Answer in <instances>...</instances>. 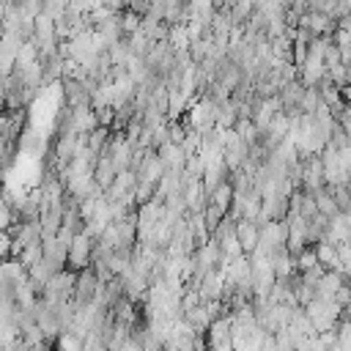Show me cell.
Here are the masks:
<instances>
[{"instance_id": "cell-1", "label": "cell", "mask_w": 351, "mask_h": 351, "mask_svg": "<svg viewBox=\"0 0 351 351\" xmlns=\"http://www.w3.org/2000/svg\"><path fill=\"white\" fill-rule=\"evenodd\" d=\"M99 277H96V271L88 266V269H82V271H77V282H74V291H71V302H74V307H82V304H90V302H96V293H99Z\"/></svg>"}, {"instance_id": "cell-2", "label": "cell", "mask_w": 351, "mask_h": 351, "mask_svg": "<svg viewBox=\"0 0 351 351\" xmlns=\"http://www.w3.org/2000/svg\"><path fill=\"white\" fill-rule=\"evenodd\" d=\"M90 252H93V239L82 230V233H74L71 244H69V258L66 263L74 266V271H82L90 266Z\"/></svg>"}, {"instance_id": "cell-3", "label": "cell", "mask_w": 351, "mask_h": 351, "mask_svg": "<svg viewBox=\"0 0 351 351\" xmlns=\"http://www.w3.org/2000/svg\"><path fill=\"white\" fill-rule=\"evenodd\" d=\"M236 239H239V247L244 255L255 252V247L261 241V225L252 219H236Z\"/></svg>"}, {"instance_id": "cell-4", "label": "cell", "mask_w": 351, "mask_h": 351, "mask_svg": "<svg viewBox=\"0 0 351 351\" xmlns=\"http://www.w3.org/2000/svg\"><path fill=\"white\" fill-rule=\"evenodd\" d=\"M156 195V184L154 181H145V178H137L134 184V203L143 206V203H151Z\"/></svg>"}, {"instance_id": "cell-5", "label": "cell", "mask_w": 351, "mask_h": 351, "mask_svg": "<svg viewBox=\"0 0 351 351\" xmlns=\"http://www.w3.org/2000/svg\"><path fill=\"white\" fill-rule=\"evenodd\" d=\"M52 351H82V340L71 332H60L52 343Z\"/></svg>"}, {"instance_id": "cell-6", "label": "cell", "mask_w": 351, "mask_h": 351, "mask_svg": "<svg viewBox=\"0 0 351 351\" xmlns=\"http://www.w3.org/2000/svg\"><path fill=\"white\" fill-rule=\"evenodd\" d=\"M107 140H110L107 126H96L93 132H88V151L101 154V151H104V145H107Z\"/></svg>"}, {"instance_id": "cell-7", "label": "cell", "mask_w": 351, "mask_h": 351, "mask_svg": "<svg viewBox=\"0 0 351 351\" xmlns=\"http://www.w3.org/2000/svg\"><path fill=\"white\" fill-rule=\"evenodd\" d=\"M335 335H337V346L343 351H351V321L346 315L337 318V326H335Z\"/></svg>"}, {"instance_id": "cell-8", "label": "cell", "mask_w": 351, "mask_h": 351, "mask_svg": "<svg viewBox=\"0 0 351 351\" xmlns=\"http://www.w3.org/2000/svg\"><path fill=\"white\" fill-rule=\"evenodd\" d=\"M41 255H44V244H41V241H38V244H30V247H25V250H22L19 263H22L25 269H30L33 263H38V261H41Z\"/></svg>"}, {"instance_id": "cell-9", "label": "cell", "mask_w": 351, "mask_h": 351, "mask_svg": "<svg viewBox=\"0 0 351 351\" xmlns=\"http://www.w3.org/2000/svg\"><path fill=\"white\" fill-rule=\"evenodd\" d=\"M121 351H145V348L140 346V340H137V337H132V335H129V340L123 343V348H121Z\"/></svg>"}]
</instances>
